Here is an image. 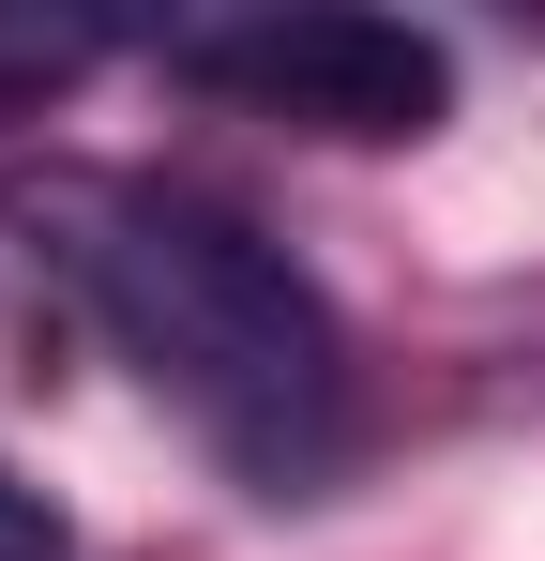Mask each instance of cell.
Returning a JSON list of instances; mask_svg holds the SVG:
<instances>
[{
    "label": "cell",
    "instance_id": "obj_2",
    "mask_svg": "<svg viewBox=\"0 0 545 561\" xmlns=\"http://www.w3.org/2000/svg\"><path fill=\"white\" fill-rule=\"evenodd\" d=\"M167 77L243 122H288V137H425L454 106V46L409 31V15H349V0H272V15H197L167 31Z\"/></svg>",
    "mask_w": 545,
    "mask_h": 561
},
{
    "label": "cell",
    "instance_id": "obj_1",
    "mask_svg": "<svg viewBox=\"0 0 545 561\" xmlns=\"http://www.w3.org/2000/svg\"><path fill=\"white\" fill-rule=\"evenodd\" d=\"M0 213L61 259V288L106 319V350L228 470H258L288 501L349 456V334L288 274V243H258L228 197L152 183V168H15Z\"/></svg>",
    "mask_w": 545,
    "mask_h": 561
},
{
    "label": "cell",
    "instance_id": "obj_3",
    "mask_svg": "<svg viewBox=\"0 0 545 561\" xmlns=\"http://www.w3.org/2000/svg\"><path fill=\"white\" fill-rule=\"evenodd\" d=\"M91 61H106L91 15H0V92H61V77H91Z\"/></svg>",
    "mask_w": 545,
    "mask_h": 561
}]
</instances>
